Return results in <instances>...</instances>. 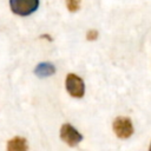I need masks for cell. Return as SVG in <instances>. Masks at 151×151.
Masks as SVG:
<instances>
[{"mask_svg":"<svg viewBox=\"0 0 151 151\" xmlns=\"http://www.w3.org/2000/svg\"><path fill=\"white\" fill-rule=\"evenodd\" d=\"M66 6L71 12H76L80 7V0H66Z\"/></svg>","mask_w":151,"mask_h":151,"instance_id":"7","label":"cell"},{"mask_svg":"<svg viewBox=\"0 0 151 151\" xmlns=\"http://www.w3.org/2000/svg\"><path fill=\"white\" fill-rule=\"evenodd\" d=\"M60 138L70 146H76L77 144H79L83 140V136L71 124H64L61 126Z\"/></svg>","mask_w":151,"mask_h":151,"instance_id":"3","label":"cell"},{"mask_svg":"<svg viewBox=\"0 0 151 151\" xmlns=\"http://www.w3.org/2000/svg\"><path fill=\"white\" fill-rule=\"evenodd\" d=\"M34 72L39 77H48V76H51V74H53L55 72V68L50 63H41L35 67Z\"/></svg>","mask_w":151,"mask_h":151,"instance_id":"6","label":"cell"},{"mask_svg":"<svg viewBox=\"0 0 151 151\" xmlns=\"http://www.w3.org/2000/svg\"><path fill=\"white\" fill-rule=\"evenodd\" d=\"M9 6L13 13L26 17L38 9L39 0H9Z\"/></svg>","mask_w":151,"mask_h":151,"instance_id":"1","label":"cell"},{"mask_svg":"<svg viewBox=\"0 0 151 151\" xmlns=\"http://www.w3.org/2000/svg\"><path fill=\"white\" fill-rule=\"evenodd\" d=\"M66 90L67 92L74 97V98H81L85 92V85L81 78H79L77 74L70 73L66 77Z\"/></svg>","mask_w":151,"mask_h":151,"instance_id":"2","label":"cell"},{"mask_svg":"<svg viewBox=\"0 0 151 151\" xmlns=\"http://www.w3.org/2000/svg\"><path fill=\"white\" fill-rule=\"evenodd\" d=\"M97 35H98L97 31L91 29V31H88V32H87V39H88V40H93V39H96V38H97Z\"/></svg>","mask_w":151,"mask_h":151,"instance_id":"8","label":"cell"},{"mask_svg":"<svg viewBox=\"0 0 151 151\" xmlns=\"http://www.w3.org/2000/svg\"><path fill=\"white\" fill-rule=\"evenodd\" d=\"M113 130L119 138H129L133 133V126L127 117H118L113 122Z\"/></svg>","mask_w":151,"mask_h":151,"instance_id":"4","label":"cell"},{"mask_svg":"<svg viewBox=\"0 0 151 151\" xmlns=\"http://www.w3.org/2000/svg\"><path fill=\"white\" fill-rule=\"evenodd\" d=\"M149 151H151V145H150V149H149Z\"/></svg>","mask_w":151,"mask_h":151,"instance_id":"9","label":"cell"},{"mask_svg":"<svg viewBox=\"0 0 151 151\" xmlns=\"http://www.w3.org/2000/svg\"><path fill=\"white\" fill-rule=\"evenodd\" d=\"M28 145L25 138L14 137L7 143V151H27Z\"/></svg>","mask_w":151,"mask_h":151,"instance_id":"5","label":"cell"}]
</instances>
